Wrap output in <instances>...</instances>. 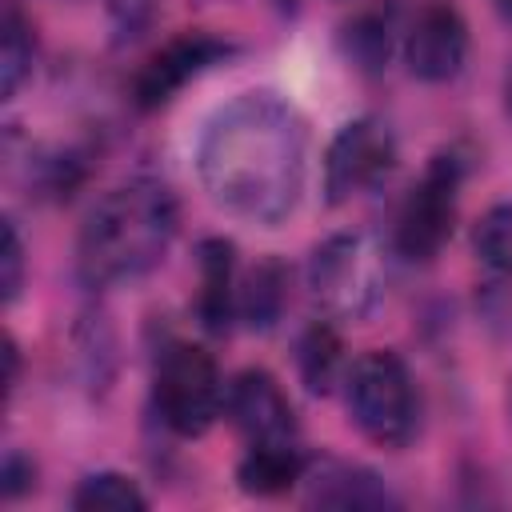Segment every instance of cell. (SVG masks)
<instances>
[{"mask_svg": "<svg viewBox=\"0 0 512 512\" xmlns=\"http://www.w3.org/2000/svg\"><path fill=\"white\" fill-rule=\"evenodd\" d=\"M196 268H200V296H196V316L208 332H224L236 320V256L232 244L220 236L200 240L196 248Z\"/></svg>", "mask_w": 512, "mask_h": 512, "instance_id": "7c38bea8", "label": "cell"}, {"mask_svg": "<svg viewBox=\"0 0 512 512\" xmlns=\"http://www.w3.org/2000/svg\"><path fill=\"white\" fill-rule=\"evenodd\" d=\"M396 168V140L384 120L356 116L348 120L324 152V200L348 204L352 196L376 188Z\"/></svg>", "mask_w": 512, "mask_h": 512, "instance_id": "52a82bcc", "label": "cell"}, {"mask_svg": "<svg viewBox=\"0 0 512 512\" xmlns=\"http://www.w3.org/2000/svg\"><path fill=\"white\" fill-rule=\"evenodd\" d=\"M32 488H36V464H32V456L8 452V456H4V472H0V492H4L8 500H16V496H24V492H32Z\"/></svg>", "mask_w": 512, "mask_h": 512, "instance_id": "44dd1931", "label": "cell"}, {"mask_svg": "<svg viewBox=\"0 0 512 512\" xmlns=\"http://www.w3.org/2000/svg\"><path fill=\"white\" fill-rule=\"evenodd\" d=\"M232 52L228 40L204 32V28H192V32H180L172 40H164L132 76V104L140 112H156L164 108L188 80H196L200 72H208L212 64H220L224 56Z\"/></svg>", "mask_w": 512, "mask_h": 512, "instance_id": "ba28073f", "label": "cell"}, {"mask_svg": "<svg viewBox=\"0 0 512 512\" xmlns=\"http://www.w3.org/2000/svg\"><path fill=\"white\" fill-rule=\"evenodd\" d=\"M460 184H464V160L456 152H440L428 160L420 180L408 188L396 212V228H392V248L404 260L424 264L448 244L452 224H456Z\"/></svg>", "mask_w": 512, "mask_h": 512, "instance_id": "8992f818", "label": "cell"}, {"mask_svg": "<svg viewBox=\"0 0 512 512\" xmlns=\"http://www.w3.org/2000/svg\"><path fill=\"white\" fill-rule=\"evenodd\" d=\"M288 300V268L280 260H256L236 288V316L252 332H268Z\"/></svg>", "mask_w": 512, "mask_h": 512, "instance_id": "9a60e30c", "label": "cell"}, {"mask_svg": "<svg viewBox=\"0 0 512 512\" xmlns=\"http://www.w3.org/2000/svg\"><path fill=\"white\" fill-rule=\"evenodd\" d=\"M296 372L308 392L328 396L336 384H344L348 364H344V344L332 320H316L300 332L296 340Z\"/></svg>", "mask_w": 512, "mask_h": 512, "instance_id": "5bb4252c", "label": "cell"}, {"mask_svg": "<svg viewBox=\"0 0 512 512\" xmlns=\"http://www.w3.org/2000/svg\"><path fill=\"white\" fill-rule=\"evenodd\" d=\"M32 64H36V28L16 0H4V20H0V88H4V100H12L24 88V80L32 76Z\"/></svg>", "mask_w": 512, "mask_h": 512, "instance_id": "e0dca14e", "label": "cell"}, {"mask_svg": "<svg viewBox=\"0 0 512 512\" xmlns=\"http://www.w3.org/2000/svg\"><path fill=\"white\" fill-rule=\"evenodd\" d=\"M196 176L220 212L256 228H276L304 196V116L276 92H240L208 116L196 140Z\"/></svg>", "mask_w": 512, "mask_h": 512, "instance_id": "6da1fadb", "label": "cell"}, {"mask_svg": "<svg viewBox=\"0 0 512 512\" xmlns=\"http://www.w3.org/2000/svg\"><path fill=\"white\" fill-rule=\"evenodd\" d=\"M152 20V0H112V24L120 40H136Z\"/></svg>", "mask_w": 512, "mask_h": 512, "instance_id": "7402d4cb", "label": "cell"}, {"mask_svg": "<svg viewBox=\"0 0 512 512\" xmlns=\"http://www.w3.org/2000/svg\"><path fill=\"white\" fill-rule=\"evenodd\" d=\"M304 500L312 508H340V512H360V508H396V492L368 468L344 464V460H324L320 468L304 472Z\"/></svg>", "mask_w": 512, "mask_h": 512, "instance_id": "8fae6325", "label": "cell"}, {"mask_svg": "<svg viewBox=\"0 0 512 512\" xmlns=\"http://www.w3.org/2000/svg\"><path fill=\"white\" fill-rule=\"evenodd\" d=\"M472 248L476 256L492 268V272H504L512 276V200L488 208L476 228H472Z\"/></svg>", "mask_w": 512, "mask_h": 512, "instance_id": "d6986e66", "label": "cell"}, {"mask_svg": "<svg viewBox=\"0 0 512 512\" xmlns=\"http://www.w3.org/2000/svg\"><path fill=\"white\" fill-rule=\"evenodd\" d=\"M0 260H4V280H0L4 284V304H12L20 296V288H24V240H20L12 220H4V252H0Z\"/></svg>", "mask_w": 512, "mask_h": 512, "instance_id": "ffe728a7", "label": "cell"}, {"mask_svg": "<svg viewBox=\"0 0 512 512\" xmlns=\"http://www.w3.org/2000/svg\"><path fill=\"white\" fill-rule=\"evenodd\" d=\"M308 456L300 452L296 440H272V444H248L236 480L252 496H280L296 484H304Z\"/></svg>", "mask_w": 512, "mask_h": 512, "instance_id": "4fadbf2b", "label": "cell"}, {"mask_svg": "<svg viewBox=\"0 0 512 512\" xmlns=\"http://www.w3.org/2000/svg\"><path fill=\"white\" fill-rule=\"evenodd\" d=\"M308 292L328 320H364L384 296V256L364 232H336L308 256Z\"/></svg>", "mask_w": 512, "mask_h": 512, "instance_id": "277c9868", "label": "cell"}, {"mask_svg": "<svg viewBox=\"0 0 512 512\" xmlns=\"http://www.w3.org/2000/svg\"><path fill=\"white\" fill-rule=\"evenodd\" d=\"M404 64L424 84H448L468 60V24L448 0H428L416 8L404 32Z\"/></svg>", "mask_w": 512, "mask_h": 512, "instance_id": "9c48e42d", "label": "cell"}, {"mask_svg": "<svg viewBox=\"0 0 512 512\" xmlns=\"http://www.w3.org/2000/svg\"><path fill=\"white\" fill-rule=\"evenodd\" d=\"M72 508H80V512H144L148 496L124 472H92L76 484Z\"/></svg>", "mask_w": 512, "mask_h": 512, "instance_id": "ac0fdd59", "label": "cell"}, {"mask_svg": "<svg viewBox=\"0 0 512 512\" xmlns=\"http://www.w3.org/2000/svg\"><path fill=\"white\" fill-rule=\"evenodd\" d=\"M224 388L228 384L220 380L212 352H204L200 344L176 340L156 360V380H152L156 412L164 428L184 440L204 436L216 424V416L224 412Z\"/></svg>", "mask_w": 512, "mask_h": 512, "instance_id": "5b68a950", "label": "cell"}, {"mask_svg": "<svg viewBox=\"0 0 512 512\" xmlns=\"http://www.w3.org/2000/svg\"><path fill=\"white\" fill-rule=\"evenodd\" d=\"M504 104H508V116H512V72H508V84H504Z\"/></svg>", "mask_w": 512, "mask_h": 512, "instance_id": "603a6c76", "label": "cell"}, {"mask_svg": "<svg viewBox=\"0 0 512 512\" xmlns=\"http://www.w3.org/2000/svg\"><path fill=\"white\" fill-rule=\"evenodd\" d=\"M340 48L356 72H364V76L384 72L388 56H392V16L380 8H360L352 20H344Z\"/></svg>", "mask_w": 512, "mask_h": 512, "instance_id": "2e32d148", "label": "cell"}, {"mask_svg": "<svg viewBox=\"0 0 512 512\" xmlns=\"http://www.w3.org/2000/svg\"><path fill=\"white\" fill-rule=\"evenodd\" d=\"M496 8H500V12L508 16V20H512V0H496Z\"/></svg>", "mask_w": 512, "mask_h": 512, "instance_id": "cb8c5ba5", "label": "cell"}, {"mask_svg": "<svg viewBox=\"0 0 512 512\" xmlns=\"http://www.w3.org/2000/svg\"><path fill=\"white\" fill-rule=\"evenodd\" d=\"M224 416L248 444L296 440V408L280 380L264 368H244L224 388Z\"/></svg>", "mask_w": 512, "mask_h": 512, "instance_id": "30bf717a", "label": "cell"}, {"mask_svg": "<svg viewBox=\"0 0 512 512\" xmlns=\"http://www.w3.org/2000/svg\"><path fill=\"white\" fill-rule=\"evenodd\" d=\"M344 400L360 436L380 448H404L420 428V396L412 372L388 348H372L348 364Z\"/></svg>", "mask_w": 512, "mask_h": 512, "instance_id": "3957f363", "label": "cell"}, {"mask_svg": "<svg viewBox=\"0 0 512 512\" xmlns=\"http://www.w3.org/2000/svg\"><path fill=\"white\" fill-rule=\"evenodd\" d=\"M180 228V208L168 184L136 176L116 184L84 216L76 240V268L88 288L132 284L148 276L172 248Z\"/></svg>", "mask_w": 512, "mask_h": 512, "instance_id": "7a4b0ae2", "label": "cell"}]
</instances>
